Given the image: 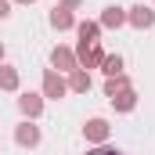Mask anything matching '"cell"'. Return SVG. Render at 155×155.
I'll use <instances>...</instances> for the list:
<instances>
[{
  "instance_id": "1",
  "label": "cell",
  "mask_w": 155,
  "mask_h": 155,
  "mask_svg": "<svg viewBox=\"0 0 155 155\" xmlns=\"http://www.w3.org/2000/svg\"><path fill=\"white\" fill-rule=\"evenodd\" d=\"M105 134H108V126H105L101 119H94V123H87V137H94V141H101Z\"/></svg>"
},
{
  "instance_id": "2",
  "label": "cell",
  "mask_w": 155,
  "mask_h": 155,
  "mask_svg": "<svg viewBox=\"0 0 155 155\" xmlns=\"http://www.w3.org/2000/svg\"><path fill=\"white\" fill-rule=\"evenodd\" d=\"M155 15L148 11V7H134V25H152Z\"/></svg>"
},
{
  "instance_id": "3",
  "label": "cell",
  "mask_w": 155,
  "mask_h": 155,
  "mask_svg": "<svg viewBox=\"0 0 155 155\" xmlns=\"http://www.w3.org/2000/svg\"><path fill=\"white\" fill-rule=\"evenodd\" d=\"M18 141H22V144H36V141H40V130H36V126H22V130H18Z\"/></svg>"
},
{
  "instance_id": "4",
  "label": "cell",
  "mask_w": 155,
  "mask_h": 155,
  "mask_svg": "<svg viewBox=\"0 0 155 155\" xmlns=\"http://www.w3.org/2000/svg\"><path fill=\"white\" fill-rule=\"evenodd\" d=\"M51 22H54V25H61V29H65V25H69V22H72V18H69V11H65V7H54V15H51Z\"/></svg>"
},
{
  "instance_id": "5",
  "label": "cell",
  "mask_w": 155,
  "mask_h": 155,
  "mask_svg": "<svg viewBox=\"0 0 155 155\" xmlns=\"http://www.w3.org/2000/svg\"><path fill=\"white\" fill-rule=\"evenodd\" d=\"M123 22V7H108L105 11V25H119Z\"/></svg>"
},
{
  "instance_id": "6",
  "label": "cell",
  "mask_w": 155,
  "mask_h": 155,
  "mask_svg": "<svg viewBox=\"0 0 155 155\" xmlns=\"http://www.w3.org/2000/svg\"><path fill=\"white\" fill-rule=\"evenodd\" d=\"M61 90H65V87H61V79H58V76H47V94H51V97H58Z\"/></svg>"
},
{
  "instance_id": "7",
  "label": "cell",
  "mask_w": 155,
  "mask_h": 155,
  "mask_svg": "<svg viewBox=\"0 0 155 155\" xmlns=\"http://www.w3.org/2000/svg\"><path fill=\"white\" fill-rule=\"evenodd\" d=\"M79 36H83V43H94V36H97V25H79Z\"/></svg>"
},
{
  "instance_id": "8",
  "label": "cell",
  "mask_w": 155,
  "mask_h": 155,
  "mask_svg": "<svg viewBox=\"0 0 155 155\" xmlns=\"http://www.w3.org/2000/svg\"><path fill=\"white\" fill-rule=\"evenodd\" d=\"M22 108H25V112H40V101L33 94H25V97H22Z\"/></svg>"
},
{
  "instance_id": "9",
  "label": "cell",
  "mask_w": 155,
  "mask_h": 155,
  "mask_svg": "<svg viewBox=\"0 0 155 155\" xmlns=\"http://www.w3.org/2000/svg\"><path fill=\"white\" fill-rule=\"evenodd\" d=\"M54 65H72V54L69 51H54Z\"/></svg>"
},
{
  "instance_id": "10",
  "label": "cell",
  "mask_w": 155,
  "mask_h": 155,
  "mask_svg": "<svg viewBox=\"0 0 155 155\" xmlns=\"http://www.w3.org/2000/svg\"><path fill=\"white\" fill-rule=\"evenodd\" d=\"M119 69H123L119 58H105V72H119Z\"/></svg>"
},
{
  "instance_id": "11",
  "label": "cell",
  "mask_w": 155,
  "mask_h": 155,
  "mask_svg": "<svg viewBox=\"0 0 155 155\" xmlns=\"http://www.w3.org/2000/svg\"><path fill=\"white\" fill-rule=\"evenodd\" d=\"M72 87L76 90H87V76H72Z\"/></svg>"
},
{
  "instance_id": "12",
  "label": "cell",
  "mask_w": 155,
  "mask_h": 155,
  "mask_svg": "<svg viewBox=\"0 0 155 155\" xmlns=\"http://www.w3.org/2000/svg\"><path fill=\"white\" fill-rule=\"evenodd\" d=\"M90 155H119V152H112V148H101V152H90Z\"/></svg>"
},
{
  "instance_id": "13",
  "label": "cell",
  "mask_w": 155,
  "mask_h": 155,
  "mask_svg": "<svg viewBox=\"0 0 155 155\" xmlns=\"http://www.w3.org/2000/svg\"><path fill=\"white\" fill-rule=\"evenodd\" d=\"M0 18H7V4L4 0H0Z\"/></svg>"
}]
</instances>
